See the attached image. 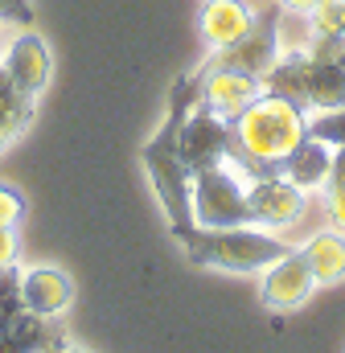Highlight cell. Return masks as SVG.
Instances as JSON below:
<instances>
[{"mask_svg": "<svg viewBox=\"0 0 345 353\" xmlns=\"http://www.w3.org/2000/svg\"><path fill=\"white\" fill-rule=\"evenodd\" d=\"M329 185H345V148H333V173H329Z\"/></svg>", "mask_w": 345, "mask_h": 353, "instance_id": "cell-25", "label": "cell"}, {"mask_svg": "<svg viewBox=\"0 0 345 353\" xmlns=\"http://www.w3.org/2000/svg\"><path fill=\"white\" fill-rule=\"evenodd\" d=\"M300 255H304V263H308V271H313L317 283H337V279H345V239H342V230H337V234H317V239H308V243L300 247Z\"/></svg>", "mask_w": 345, "mask_h": 353, "instance_id": "cell-14", "label": "cell"}, {"mask_svg": "<svg viewBox=\"0 0 345 353\" xmlns=\"http://www.w3.org/2000/svg\"><path fill=\"white\" fill-rule=\"evenodd\" d=\"M313 288H317V279H313V271L304 263V255H300V251H288L284 259H275V263L263 267L259 300H263L271 312H292V308H300V304L313 296Z\"/></svg>", "mask_w": 345, "mask_h": 353, "instance_id": "cell-7", "label": "cell"}, {"mask_svg": "<svg viewBox=\"0 0 345 353\" xmlns=\"http://www.w3.org/2000/svg\"><path fill=\"white\" fill-rule=\"evenodd\" d=\"M21 132H25L21 123H12V119H4V115H0V152H4V148H8V144L21 136Z\"/></svg>", "mask_w": 345, "mask_h": 353, "instance_id": "cell-24", "label": "cell"}, {"mask_svg": "<svg viewBox=\"0 0 345 353\" xmlns=\"http://www.w3.org/2000/svg\"><path fill=\"white\" fill-rule=\"evenodd\" d=\"M75 300V283L58 267H33L21 275V308L33 316H58Z\"/></svg>", "mask_w": 345, "mask_h": 353, "instance_id": "cell-10", "label": "cell"}, {"mask_svg": "<svg viewBox=\"0 0 345 353\" xmlns=\"http://www.w3.org/2000/svg\"><path fill=\"white\" fill-rule=\"evenodd\" d=\"M279 12L267 8L263 17L251 21V29L230 41L226 50H214L210 66L214 70H239V74H251V79H267V70L279 62Z\"/></svg>", "mask_w": 345, "mask_h": 353, "instance_id": "cell-4", "label": "cell"}, {"mask_svg": "<svg viewBox=\"0 0 345 353\" xmlns=\"http://www.w3.org/2000/svg\"><path fill=\"white\" fill-rule=\"evenodd\" d=\"M247 210L255 226L284 230L304 214V189H296L288 176H255L247 185Z\"/></svg>", "mask_w": 345, "mask_h": 353, "instance_id": "cell-6", "label": "cell"}, {"mask_svg": "<svg viewBox=\"0 0 345 353\" xmlns=\"http://www.w3.org/2000/svg\"><path fill=\"white\" fill-rule=\"evenodd\" d=\"M197 79H201V107H210L226 123L235 115H243L259 94H263V79L239 74V70H214V66H206Z\"/></svg>", "mask_w": 345, "mask_h": 353, "instance_id": "cell-8", "label": "cell"}, {"mask_svg": "<svg viewBox=\"0 0 345 353\" xmlns=\"http://www.w3.org/2000/svg\"><path fill=\"white\" fill-rule=\"evenodd\" d=\"M329 173H333V148L317 136H304L279 169V176H288L296 189H321L329 185Z\"/></svg>", "mask_w": 345, "mask_h": 353, "instance_id": "cell-11", "label": "cell"}, {"mask_svg": "<svg viewBox=\"0 0 345 353\" xmlns=\"http://www.w3.org/2000/svg\"><path fill=\"white\" fill-rule=\"evenodd\" d=\"M0 25H33L29 0H0Z\"/></svg>", "mask_w": 345, "mask_h": 353, "instance_id": "cell-21", "label": "cell"}, {"mask_svg": "<svg viewBox=\"0 0 345 353\" xmlns=\"http://www.w3.org/2000/svg\"><path fill=\"white\" fill-rule=\"evenodd\" d=\"M25 214V197L12 185H0V226H17Z\"/></svg>", "mask_w": 345, "mask_h": 353, "instance_id": "cell-20", "label": "cell"}, {"mask_svg": "<svg viewBox=\"0 0 345 353\" xmlns=\"http://www.w3.org/2000/svg\"><path fill=\"white\" fill-rule=\"evenodd\" d=\"M177 152H181V161H185L189 173L226 165V157H230V123L218 119L210 107L197 103L181 119V128H177Z\"/></svg>", "mask_w": 345, "mask_h": 353, "instance_id": "cell-5", "label": "cell"}, {"mask_svg": "<svg viewBox=\"0 0 345 353\" xmlns=\"http://www.w3.org/2000/svg\"><path fill=\"white\" fill-rule=\"evenodd\" d=\"M279 4H284V8H292V12H313L321 0H279Z\"/></svg>", "mask_w": 345, "mask_h": 353, "instance_id": "cell-26", "label": "cell"}, {"mask_svg": "<svg viewBox=\"0 0 345 353\" xmlns=\"http://www.w3.org/2000/svg\"><path fill=\"white\" fill-rule=\"evenodd\" d=\"M46 353H83V350H66V345H54V350H46Z\"/></svg>", "mask_w": 345, "mask_h": 353, "instance_id": "cell-27", "label": "cell"}, {"mask_svg": "<svg viewBox=\"0 0 345 353\" xmlns=\"http://www.w3.org/2000/svg\"><path fill=\"white\" fill-rule=\"evenodd\" d=\"M181 247L197 267H218V271H235V275L263 271L267 263H275L292 251L284 239H275L263 226H193L181 239Z\"/></svg>", "mask_w": 345, "mask_h": 353, "instance_id": "cell-2", "label": "cell"}, {"mask_svg": "<svg viewBox=\"0 0 345 353\" xmlns=\"http://www.w3.org/2000/svg\"><path fill=\"white\" fill-rule=\"evenodd\" d=\"M329 222L345 234V185H329Z\"/></svg>", "mask_w": 345, "mask_h": 353, "instance_id": "cell-22", "label": "cell"}, {"mask_svg": "<svg viewBox=\"0 0 345 353\" xmlns=\"http://www.w3.org/2000/svg\"><path fill=\"white\" fill-rule=\"evenodd\" d=\"M308 136V115L284 94H259L255 103L230 119V161L251 176H279L284 161Z\"/></svg>", "mask_w": 345, "mask_h": 353, "instance_id": "cell-1", "label": "cell"}, {"mask_svg": "<svg viewBox=\"0 0 345 353\" xmlns=\"http://www.w3.org/2000/svg\"><path fill=\"white\" fill-rule=\"evenodd\" d=\"M308 136L325 140L329 148H345V107H333V111H317L308 119Z\"/></svg>", "mask_w": 345, "mask_h": 353, "instance_id": "cell-18", "label": "cell"}, {"mask_svg": "<svg viewBox=\"0 0 345 353\" xmlns=\"http://www.w3.org/2000/svg\"><path fill=\"white\" fill-rule=\"evenodd\" d=\"M33 107H37V99H33V94H25V90L12 83V74L0 66V115H4V119H12V123H21V128H29Z\"/></svg>", "mask_w": 345, "mask_h": 353, "instance_id": "cell-16", "label": "cell"}, {"mask_svg": "<svg viewBox=\"0 0 345 353\" xmlns=\"http://www.w3.org/2000/svg\"><path fill=\"white\" fill-rule=\"evenodd\" d=\"M304 107H313V111L345 107V62H317V58H308Z\"/></svg>", "mask_w": 345, "mask_h": 353, "instance_id": "cell-13", "label": "cell"}, {"mask_svg": "<svg viewBox=\"0 0 345 353\" xmlns=\"http://www.w3.org/2000/svg\"><path fill=\"white\" fill-rule=\"evenodd\" d=\"M193 222L197 226H251L247 185L226 165L193 173Z\"/></svg>", "mask_w": 345, "mask_h": 353, "instance_id": "cell-3", "label": "cell"}, {"mask_svg": "<svg viewBox=\"0 0 345 353\" xmlns=\"http://www.w3.org/2000/svg\"><path fill=\"white\" fill-rule=\"evenodd\" d=\"M251 21H255V12L243 0H206V8H201V33L214 50H226L230 41H239L251 29Z\"/></svg>", "mask_w": 345, "mask_h": 353, "instance_id": "cell-12", "label": "cell"}, {"mask_svg": "<svg viewBox=\"0 0 345 353\" xmlns=\"http://www.w3.org/2000/svg\"><path fill=\"white\" fill-rule=\"evenodd\" d=\"M17 263V239H12V226H0V267Z\"/></svg>", "mask_w": 345, "mask_h": 353, "instance_id": "cell-23", "label": "cell"}, {"mask_svg": "<svg viewBox=\"0 0 345 353\" xmlns=\"http://www.w3.org/2000/svg\"><path fill=\"white\" fill-rule=\"evenodd\" d=\"M0 50H4V41H0Z\"/></svg>", "mask_w": 345, "mask_h": 353, "instance_id": "cell-28", "label": "cell"}, {"mask_svg": "<svg viewBox=\"0 0 345 353\" xmlns=\"http://www.w3.org/2000/svg\"><path fill=\"white\" fill-rule=\"evenodd\" d=\"M308 21L317 37H345V0H321L308 12Z\"/></svg>", "mask_w": 345, "mask_h": 353, "instance_id": "cell-17", "label": "cell"}, {"mask_svg": "<svg viewBox=\"0 0 345 353\" xmlns=\"http://www.w3.org/2000/svg\"><path fill=\"white\" fill-rule=\"evenodd\" d=\"M17 308H21V271L17 263H4L0 267V316Z\"/></svg>", "mask_w": 345, "mask_h": 353, "instance_id": "cell-19", "label": "cell"}, {"mask_svg": "<svg viewBox=\"0 0 345 353\" xmlns=\"http://www.w3.org/2000/svg\"><path fill=\"white\" fill-rule=\"evenodd\" d=\"M304 87H308V54H279V62L263 79L267 94H284L300 107H304Z\"/></svg>", "mask_w": 345, "mask_h": 353, "instance_id": "cell-15", "label": "cell"}, {"mask_svg": "<svg viewBox=\"0 0 345 353\" xmlns=\"http://www.w3.org/2000/svg\"><path fill=\"white\" fill-rule=\"evenodd\" d=\"M0 66L12 74V83L25 90V94H41L50 83V70H54V58H50V46L37 37V33H17L4 50H0Z\"/></svg>", "mask_w": 345, "mask_h": 353, "instance_id": "cell-9", "label": "cell"}]
</instances>
